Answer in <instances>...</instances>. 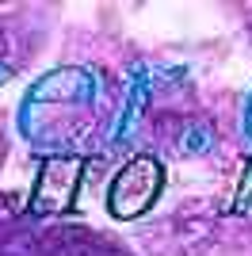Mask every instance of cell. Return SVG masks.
Here are the masks:
<instances>
[{
  "label": "cell",
  "instance_id": "cell-1",
  "mask_svg": "<svg viewBox=\"0 0 252 256\" xmlns=\"http://www.w3.org/2000/svg\"><path fill=\"white\" fill-rule=\"evenodd\" d=\"M160 188H164V168L157 157H134L111 184L107 206L115 218H138L157 203Z\"/></svg>",
  "mask_w": 252,
  "mask_h": 256
},
{
  "label": "cell",
  "instance_id": "cell-2",
  "mask_svg": "<svg viewBox=\"0 0 252 256\" xmlns=\"http://www.w3.org/2000/svg\"><path fill=\"white\" fill-rule=\"evenodd\" d=\"M80 172H84L80 157H46L38 168V180H34V192H31V214H38V218L69 214L76 203Z\"/></svg>",
  "mask_w": 252,
  "mask_h": 256
},
{
  "label": "cell",
  "instance_id": "cell-3",
  "mask_svg": "<svg viewBox=\"0 0 252 256\" xmlns=\"http://www.w3.org/2000/svg\"><path fill=\"white\" fill-rule=\"evenodd\" d=\"M38 256H122L111 237H100L88 226H58L42 234Z\"/></svg>",
  "mask_w": 252,
  "mask_h": 256
},
{
  "label": "cell",
  "instance_id": "cell-4",
  "mask_svg": "<svg viewBox=\"0 0 252 256\" xmlns=\"http://www.w3.org/2000/svg\"><path fill=\"white\" fill-rule=\"evenodd\" d=\"M233 214H252V164H244L241 172V188H237V195H233Z\"/></svg>",
  "mask_w": 252,
  "mask_h": 256
},
{
  "label": "cell",
  "instance_id": "cell-5",
  "mask_svg": "<svg viewBox=\"0 0 252 256\" xmlns=\"http://www.w3.org/2000/svg\"><path fill=\"white\" fill-rule=\"evenodd\" d=\"M0 153H4V138H0Z\"/></svg>",
  "mask_w": 252,
  "mask_h": 256
}]
</instances>
